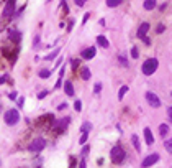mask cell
Segmentation results:
<instances>
[{
  "label": "cell",
  "instance_id": "obj_26",
  "mask_svg": "<svg viewBox=\"0 0 172 168\" xmlns=\"http://www.w3.org/2000/svg\"><path fill=\"white\" fill-rule=\"evenodd\" d=\"M74 109L77 110V112H79V110H82V102H80L79 99H77V100H75V102H74Z\"/></svg>",
  "mask_w": 172,
  "mask_h": 168
},
{
  "label": "cell",
  "instance_id": "obj_1",
  "mask_svg": "<svg viewBox=\"0 0 172 168\" xmlns=\"http://www.w3.org/2000/svg\"><path fill=\"white\" fill-rule=\"evenodd\" d=\"M157 66H159V61H157L156 58H147L144 63H143L141 71H143V74L151 76V74H154V71L157 69Z\"/></svg>",
  "mask_w": 172,
  "mask_h": 168
},
{
  "label": "cell",
  "instance_id": "obj_9",
  "mask_svg": "<svg viewBox=\"0 0 172 168\" xmlns=\"http://www.w3.org/2000/svg\"><path fill=\"white\" fill-rule=\"evenodd\" d=\"M15 12V0H7V5L3 8V15L5 17H12Z\"/></svg>",
  "mask_w": 172,
  "mask_h": 168
},
{
  "label": "cell",
  "instance_id": "obj_14",
  "mask_svg": "<svg viewBox=\"0 0 172 168\" xmlns=\"http://www.w3.org/2000/svg\"><path fill=\"white\" fill-rule=\"evenodd\" d=\"M97 43H98V45L102 46V48H108V46H110L108 40H107L105 36H102V35H100V36H97Z\"/></svg>",
  "mask_w": 172,
  "mask_h": 168
},
{
  "label": "cell",
  "instance_id": "obj_30",
  "mask_svg": "<svg viewBox=\"0 0 172 168\" xmlns=\"http://www.w3.org/2000/svg\"><path fill=\"white\" fill-rule=\"evenodd\" d=\"M74 2H75V5H77V7H84L87 0H74Z\"/></svg>",
  "mask_w": 172,
  "mask_h": 168
},
{
  "label": "cell",
  "instance_id": "obj_20",
  "mask_svg": "<svg viewBox=\"0 0 172 168\" xmlns=\"http://www.w3.org/2000/svg\"><path fill=\"white\" fill-rule=\"evenodd\" d=\"M121 2H123V0H107V5L113 8V7H118Z\"/></svg>",
  "mask_w": 172,
  "mask_h": 168
},
{
  "label": "cell",
  "instance_id": "obj_16",
  "mask_svg": "<svg viewBox=\"0 0 172 168\" xmlns=\"http://www.w3.org/2000/svg\"><path fill=\"white\" fill-rule=\"evenodd\" d=\"M80 76H82V79H84V81H89L92 74H90V69L84 66V68H82V73H80Z\"/></svg>",
  "mask_w": 172,
  "mask_h": 168
},
{
  "label": "cell",
  "instance_id": "obj_11",
  "mask_svg": "<svg viewBox=\"0 0 172 168\" xmlns=\"http://www.w3.org/2000/svg\"><path fill=\"white\" fill-rule=\"evenodd\" d=\"M144 140H146V143L147 145H152V143H154V137H152V132H151V129H144Z\"/></svg>",
  "mask_w": 172,
  "mask_h": 168
},
{
  "label": "cell",
  "instance_id": "obj_28",
  "mask_svg": "<svg viewBox=\"0 0 172 168\" xmlns=\"http://www.w3.org/2000/svg\"><path fill=\"white\" fill-rule=\"evenodd\" d=\"M166 150L169 152V153H172V138H170V140H167V142H166Z\"/></svg>",
  "mask_w": 172,
  "mask_h": 168
},
{
  "label": "cell",
  "instance_id": "obj_13",
  "mask_svg": "<svg viewBox=\"0 0 172 168\" xmlns=\"http://www.w3.org/2000/svg\"><path fill=\"white\" fill-rule=\"evenodd\" d=\"M156 5H157V0H144V3H143L144 10H152Z\"/></svg>",
  "mask_w": 172,
  "mask_h": 168
},
{
  "label": "cell",
  "instance_id": "obj_17",
  "mask_svg": "<svg viewBox=\"0 0 172 168\" xmlns=\"http://www.w3.org/2000/svg\"><path fill=\"white\" fill-rule=\"evenodd\" d=\"M131 142H133V145H135V148L138 152L141 150V145H140V138H138V135H133L131 137Z\"/></svg>",
  "mask_w": 172,
  "mask_h": 168
},
{
  "label": "cell",
  "instance_id": "obj_34",
  "mask_svg": "<svg viewBox=\"0 0 172 168\" xmlns=\"http://www.w3.org/2000/svg\"><path fill=\"white\" fill-rule=\"evenodd\" d=\"M157 33H162V31H164V25H159V27H157V30H156Z\"/></svg>",
  "mask_w": 172,
  "mask_h": 168
},
{
  "label": "cell",
  "instance_id": "obj_36",
  "mask_svg": "<svg viewBox=\"0 0 172 168\" xmlns=\"http://www.w3.org/2000/svg\"><path fill=\"white\" fill-rule=\"evenodd\" d=\"M17 92H10V96H8V97H10V99H17Z\"/></svg>",
  "mask_w": 172,
  "mask_h": 168
},
{
  "label": "cell",
  "instance_id": "obj_24",
  "mask_svg": "<svg viewBox=\"0 0 172 168\" xmlns=\"http://www.w3.org/2000/svg\"><path fill=\"white\" fill-rule=\"evenodd\" d=\"M118 61H120V63H121L123 66H125V68H128V61H126V58H125L123 55H120V56H118Z\"/></svg>",
  "mask_w": 172,
  "mask_h": 168
},
{
  "label": "cell",
  "instance_id": "obj_22",
  "mask_svg": "<svg viewBox=\"0 0 172 168\" xmlns=\"http://www.w3.org/2000/svg\"><path fill=\"white\" fill-rule=\"evenodd\" d=\"M59 51H61V50H59V48H56V50H54V51H52V53H49V55H48V56H46V59H54V58H56V56H57V55H59Z\"/></svg>",
  "mask_w": 172,
  "mask_h": 168
},
{
  "label": "cell",
  "instance_id": "obj_35",
  "mask_svg": "<svg viewBox=\"0 0 172 168\" xmlns=\"http://www.w3.org/2000/svg\"><path fill=\"white\" fill-rule=\"evenodd\" d=\"M66 107H67V104H64V102H63V104H61V105H59V107H57V109H59V110H64Z\"/></svg>",
  "mask_w": 172,
  "mask_h": 168
},
{
  "label": "cell",
  "instance_id": "obj_12",
  "mask_svg": "<svg viewBox=\"0 0 172 168\" xmlns=\"http://www.w3.org/2000/svg\"><path fill=\"white\" fill-rule=\"evenodd\" d=\"M64 91H66V94H67V96H71V97L75 94L74 92V86H72L71 81H64Z\"/></svg>",
  "mask_w": 172,
  "mask_h": 168
},
{
  "label": "cell",
  "instance_id": "obj_39",
  "mask_svg": "<svg viewBox=\"0 0 172 168\" xmlns=\"http://www.w3.org/2000/svg\"><path fill=\"white\" fill-rule=\"evenodd\" d=\"M0 165H2V163H0Z\"/></svg>",
  "mask_w": 172,
  "mask_h": 168
},
{
  "label": "cell",
  "instance_id": "obj_8",
  "mask_svg": "<svg viewBox=\"0 0 172 168\" xmlns=\"http://www.w3.org/2000/svg\"><path fill=\"white\" fill-rule=\"evenodd\" d=\"M69 122H71V117H64V119H61V121H57L56 125H54V130L57 133H63L66 130V127L69 125Z\"/></svg>",
  "mask_w": 172,
  "mask_h": 168
},
{
  "label": "cell",
  "instance_id": "obj_6",
  "mask_svg": "<svg viewBox=\"0 0 172 168\" xmlns=\"http://www.w3.org/2000/svg\"><path fill=\"white\" fill-rule=\"evenodd\" d=\"M146 100H147V104H149L151 107H154V109L161 107V99L157 97L154 92H151V91H149V92H146Z\"/></svg>",
  "mask_w": 172,
  "mask_h": 168
},
{
  "label": "cell",
  "instance_id": "obj_37",
  "mask_svg": "<svg viewBox=\"0 0 172 168\" xmlns=\"http://www.w3.org/2000/svg\"><path fill=\"white\" fill-rule=\"evenodd\" d=\"M89 17H90V13H85V17H84V20H82V22L85 23V22H87V20H89Z\"/></svg>",
  "mask_w": 172,
  "mask_h": 168
},
{
  "label": "cell",
  "instance_id": "obj_18",
  "mask_svg": "<svg viewBox=\"0 0 172 168\" xmlns=\"http://www.w3.org/2000/svg\"><path fill=\"white\" fill-rule=\"evenodd\" d=\"M128 92V86H123V88L120 89V91H118V99H123V97H125V94Z\"/></svg>",
  "mask_w": 172,
  "mask_h": 168
},
{
  "label": "cell",
  "instance_id": "obj_38",
  "mask_svg": "<svg viewBox=\"0 0 172 168\" xmlns=\"http://www.w3.org/2000/svg\"><path fill=\"white\" fill-rule=\"evenodd\" d=\"M18 105H20V107L23 105V97H20V99H18Z\"/></svg>",
  "mask_w": 172,
  "mask_h": 168
},
{
  "label": "cell",
  "instance_id": "obj_5",
  "mask_svg": "<svg viewBox=\"0 0 172 168\" xmlns=\"http://www.w3.org/2000/svg\"><path fill=\"white\" fill-rule=\"evenodd\" d=\"M147 31H149V23H146V22H144V23H141L140 30H138V38H141V40L146 43V45H149L151 40L146 36V33H147Z\"/></svg>",
  "mask_w": 172,
  "mask_h": 168
},
{
  "label": "cell",
  "instance_id": "obj_10",
  "mask_svg": "<svg viewBox=\"0 0 172 168\" xmlns=\"http://www.w3.org/2000/svg\"><path fill=\"white\" fill-rule=\"evenodd\" d=\"M82 55L84 59H92L95 55H97V50H95V46H90V48H85V50L80 53Z\"/></svg>",
  "mask_w": 172,
  "mask_h": 168
},
{
  "label": "cell",
  "instance_id": "obj_33",
  "mask_svg": "<svg viewBox=\"0 0 172 168\" xmlns=\"http://www.w3.org/2000/svg\"><path fill=\"white\" fill-rule=\"evenodd\" d=\"M167 116H169V119L172 121V107H167Z\"/></svg>",
  "mask_w": 172,
  "mask_h": 168
},
{
  "label": "cell",
  "instance_id": "obj_7",
  "mask_svg": "<svg viewBox=\"0 0 172 168\" xmlns=\"http://www.w3.org/2000/svg\"><path fill=\"white\" fill-rule=\"evenodd\" d=\"M157 162H159V153H151V155H147L144 160H143L141 166L143 168H147V166L154 165V163H157Z\"/></svg>",
  "mask_w": 172,
  "mask_h": 168
},
{
  "label": "cell",
  "instance_id": "obj_21",
  "mask_svg": "<svg viewBox=\"0 0 172 168\" xmlns=\"http://www.w3.org/2000/svg\"><path fill=\"white\" fill-rule=\"evenodd\" d=\"M87 138H89V132H82V135H80V138H79V143L84 145V143L87 142Z\"/></svg>",
  "mask_w": 172,
  "mask_h": 168
},
{
  "label": "cell",
  "instance_id": "obj_15",
  "mask_svg": "<svg viewBox=\"0 0 172 168\" xmlns=\"http://www.w3.org/2000/svg\"><path fill=\"white\" fill-rule=\"evenodd\" d=\"M159 133H161V137H167V133H169V127H167V124H161V125H159Z\"/></svg>",
  "mask_w": 172,
  "mask_h": 168
},
{
  "label": "cell",
  "instance_id": "obj_31",
  "mask_svg": "<svg viewBox=\"0 0 172 168\" xmlns=\"http://www.w3.org/2000/svg\"><path fill=\"white\" fill-rule=\"evenodd\" d=\"M46 96H48V91H43V92H40V94H38V99H44Z\"/></svg>",
  "mask_w": 172,
  "mask_h": 168
},
{
  "label": "cell",
  "instance_id": "obj_25",
  "mask_svg": "<svg viewBox=\"0 0 172 168\" xmlns=\"http://www.w3.org/2000/svg\"><path fill=\"white\" fill-rule=\"evenodd\" d=\"M138 56H140V53H138V48H136V46H133V48H131V58H135V59H136Z\"/></svg>",
  "mask_w": 172,
  "mask_h": 168
},
{
  "label": "cell",
  "instance_id": "obj_2",
  "mask_svg": "<svg viewBox=\"0 0 172 168\" xmlns=\"http://www.w3.org/2000/svg\"><path fill=\"white\" fill-rule=\"evenodd\" d=\"M3 119H5L7 125H17L20 122V112L17 109H8L5 112V116H3Z\"/></svg>",
  "mask_w": 172,
  "mask_h": 168
},
{
  "label": "cell",
  "instance_id": "obj_4",
  "mask_svg": "<svg viewBox=\"0 0 172 168\" xmlns=\"http://www.w3.org/2000/svg\"><path fill=\"white\" fill-rule=\"evenodd\" d=\"M44 147H46V140L43 137H38V138H35L31 143H30V152H33V153H38V152H43L44 150Z\"/></svg>",
  "mask_w": 172,
  "mask_h": 168
},
{
  "label": "cell",
  "instance_id": "obj_19",
  "mask_svg": "<svg viewBox=\"0 0 172 168\" xmlns=\"http://www.w3.org/2000/svg\"><path fill=\"white\" fill-rule=\"evenodd\" d=\"M80 130H82V132H90V130H92V124H90V122H84L82 127H80Z\"/></svg>",
  "mask_w": 172,
  "mask_h": 168
},
{
  "label": "cell",
  "instance_id": "obj_29",
  "mask_svg": "<svg viewBox=\"0 0 172 168\" xmlns=\"http://www.w3.org/2000/svg\"><path fill=\"white\" fill-rule=\"evenodd\" d=\"M100 91H102V84L97 83V84H95V88H94V92H95V94H98Z\"/></svg>",
  "mask_w": 172,
  "mask_h": 168
},
{
  "label": "cell",
  "instance_id": "obj_32",
  "mask_svg": "<svg viewBox=\"0 0 172 168\" xmlns=\"http://www.w3.org/2000/svg\"><path fill=\"white\" fill-rule=\"evenodd\" d=\"M79 168H87V163H85V160H84V158L80 160V163H79Z\"/></svg>",
  "mask_w": 172,
  "mask_h": 168
},
{
  "label": "cell",
  "instance_id": "obj_3",
  "mask_svg": "<svg viewBox=\"0 0 172 168\" xmlns=\"http://www.w3.org/2000/svg\"><path fill=\"white\" fill-rule=\"evenodd\" d=\"M125 150L120 147V145H115L112 148V152H110V158H112L113 163H121L123 160H125Z\"/></svg>",
  "mask_w": 172,
  "mask_h": 168
},
{
  "label": "cell",
  "instance_id": "obj_23",
  "mask_svg": "<svg viewBox=\"0 0 172 168\" xmlns=\"http://www.w3.org/2000/svg\"><path fill=\"white\" fill-rule=\"evenodd\" d=\"M49 74H51L49 69H41L40 71V78H44L46 79V78H49Z\"/></svg>",
  "mask_w": 172,
  "mask_h": 168
},
{
  "label": "cell",
  "instance_id": "obj_27",
  "mask_svg": "<svg viewBox=\"0 0 172 168\" xmlns=\"http://www.w3.org/2000/svg\"><path fill=\"white\" fill-rule=\"evenodd\" d=\"M89 150H90V148H89V145H85V143H84V148H82V153H80V155H82V158H85V157H87V153H89Z\"/></svg>",
  "mask_w": 172,
  "mask_h": 168
}]
</instances>
